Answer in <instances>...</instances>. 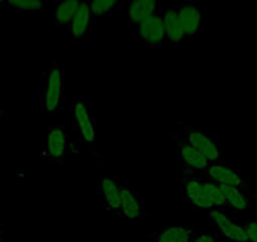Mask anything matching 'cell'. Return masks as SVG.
<instances>
[{
	"label": "cell",
	"instance_id": "6da1fadb",
	"mask_svg": "<svg viewBox=\"0 0 257 242\" xmlns=\"http://www.w3.org/2000/svg\"><path fill=\"white\" fill-rule=\"evenodd\" d=\"M44 85L39 92L41 108L49 117L56 116L64 108V78L63 67L53 63L47 71L42 73Z\"/></svg>",
	"mask_w": 257,
	"mask_h": 242
},
{
	"label": "cell",
	"instance_id": "7a4b0ae2",
	"mask_svg": "<svg viewBox=\"0 0 257 242\" xmlns=\"http://www.w3.org/2000/svg\"><path fill=\"white\" fill-rule=\"evenodd\" d=\"M180 138L198 150L211 164L226 163L224 148L206 130L183 124V137Z\"/></svg>",
	"mask_w": 257,
	"mask_h": 242
},
{
	"label": "cell",
	"instance_id": "3957f363",
	"mask_svg": "<svg viewBox=\"0 0 257 242\" xmlns=\"http://www.w3.org/2000/svg\"><path fill=\"white\" fill-rule=\"evenodd\" d=\"M72 112L82 144L95 147L97 144V116L90 110L87 101L81 97H72Z\"/></svg>",
	"mask_w": 257,
	"mask_h": 242
},
{
	"label": "cell",
	"instance_id": "277c9868",
	"mask_svg": "<svg viewBox=\"0 0 257 242\" xmlns=\"http://www.w3.org/2000/svg\"><path fill=\"white\" fill-rule=\"evenodd\" d=\"M201 177L207 178L212 180L218 186H229L239 189L248 197H252L251 186H249V179L244 177L243 173L236 167L228 163H222V164H211L207 169L201 172Z\"/></svg>",
	"mask_w": 257,
	"mask_h": 242
},
{
	"label": "cell",
	"instance_id": "5b68a950",
	"mask_svg": "<svg viewBox=\"0 0 257 242\" xmlns=\"http://www.w3.org/2000/svg\"><path fill=\"white\" fill-rule=\"evenodd\" d=\"M80 148L72 142L68 134L62 128L57 125H49L47 130V142L44 145V152L51 162L63 165L66 155L72 152V148Z\"/></svg>",
	"mask_w": 257,
	"mask_h": 242
},
{
	"label": "cell",
	"instance_id": "8992f818",
	"mask_svg": "<svg viewBox=\"0 0 257 242\" xmlns=\"http://www.w3.org/2000/svg\"><path fill=\"white\" fill-rule=\"evenodd\" d=\"M209 218L217 234L226 242H249L241 219H233L223 211L213 209L209 212Z\"/></svg>",
	"mask_w": 257,
	"mask_h": 242
},
{
	"label": "cell",
	"instance_id": "52a82bcc",
	"mask_svg": "<svg viewBox=\"0 0 257 242\" xmlns=\"http://www.w3.org/2000/svg\"><path fill=\"white\" fill-rule=\"evenodd\" d=\"M163 3L150 18L137 27V36L148 48H158L165 43V29L162 13Z\"/></svg>",
	"mask_w": 257,
	"mask_h": 242
},
{
	"label": "cell",
	"instance_id": "ba28073f",
	"mask_svg": "<svg viewBox=\"0 0 257 242\" xmlns=\"http://www.w3.org/2000/svg\"><path fill=\"white\" fill-rule=\"evenodd\" d=\"M180 180L184 186V197L185 201L197 211L211 212L213 211V207L211 206L204 196L203 188H202V182L199 175H193L192 173H188L183 170L180 173Z\"/></svg>",
	"mask_w": 257,
	"mask_h": 242
},
{
	"label": "cell",
	"instance_id": "9c48e42d",
	"mask_svg": "<svg viewBox=\"0 0 257 242\" xmlns=\"http://www.w3.org/2000/svg\"><path fill=\"white\" fill-rule=\"evenodd\" d=\"M177 9L178 21L184 32L185 39H192L199 33L202 28V7L201 4L194 2H185L180 6L175 7Z\"/></svg>",
	"mask_w": 257,
	"mask_h": 242
},
{
	"label": "cell",
	"instance_id": "30bf717a",
	"mask_svg": "<svg viewBox=\"0 0 257 242\" xmlns=\"http://www.w3.org/2000/svg\"><path fill=\"white\" fill-rule=\"evenodd\" d=\"M118 217L126 221H138L148 216L145 212L144 202L138 196L137 191L133 187L122 184V193H121V204Z\"/></svg>",
	"mask_w": 257,
	"mask_h": 242
},
{
	"label": "cell",
	"instance_id": "8fae6325",
	"mask_svg": "<svg viewBox=\"0 0 257 242\" xmlns=\"http://www.w3.org/2000/svg\"><path fill=\"white\" fill-rule=\"evenodd\" d=\"M170 138L173 139V142L177 144V155L178 159L182 160L185 164L187 169L190 173L193 172H203L204 169L211 165V163L201 154L197 149L192 147V145L188 144L185 140H183L179 135L172 134Z\"/></svg>",
	"mask_w": 257,
	"mask_h": 242
},
{
	"label": "cell",
	"instance_id": "7c38bea8",
	"mask_svg": "<svg viewBox=\"0 0 257 242\" xmlns=\"http://www.w3.org/2000/svg\"><path fill=\"white\" fill-rule=\"evenodd\" d=\"M98 189L102 194L103 206L107 211H110L113 216H117L120 211L121 193H122V184L121 179L117 177L101 178L98 180Z\"/></svg>",
	"mask_w": 257,
	"mask_h": 242
},
{
	"label": "cell",
	"instance_id": "4fadbf2b",
	"mask_svg": "<svg viewBox=\"0 0 257 242\" xmlns=\"http://www.w3.org/2000/svg\"><path fill=\"white\" fill-rule=\"evenodd\" d=\"M162 13L163 21H164L165 42L172 48H177V47L182 46L187 39H185L182 26H180L179 21H178L177 9L163 6Z\"/></svg>",
	"mask_w": 257,
	"mask_h": 242
},
{
	"label": "cell",
	"instance_id": "5bb4252c",
	"mask_svg": "<svg viewBox=\"0 0 257 242\" xmlns=\"http://www.w3.org/2000/svg\"><path fill=\"white\" fill-rule=\"evenodd\" d=\"M91 23H92V17H91L90 11V2L83 0V2H80V6H78L77 12H76L72 23H71L70 31H68V33L71 34V38L73 41L85 39L88 36Z\"/></svg>",
	"mask_w": 257,
	"mask_h": 242
},
{
	"label": "cell",
	"instance_id": "9a60e30c",
	"mask_svg": "<svg viewBox=\"0 0 257 242\" xmlns=\"http://www.w3.org/2000/svg\"><path fill=\"white\" fill-rule=\"evenodd\" d=\"M162 2L157 0H134L130 2L126 9L128 17V23L138 27L153 16L159 8Z\"/></svg>",
	"mask_w": 257,
	"mask_h": 242
},
{
	"label": "cell",
	"instance_id": "2e32d148",
	"mask_svg": "<svg viewBox=\"0 0 257 242\" xmlns=\"http://www.w3.org/2000/svg\"><path fill=\"white\" fill-rule=\"evenodd\" d=\"M193 233L190 227L167 226L148 234L147 238L153 242H190Z\"/></svg>",
	"mask_w": 257,
	"mask_h": 242
},
{
	"label": "cell",
	"instance_id": "e0dca14e",
	"mask_svg": "<svg viewBox=\"0 0 257 242\" xmlns=\"http://www.w3.org/2000/svg\"><path fill=\"white\" fill-rule=\"evenodd\" d=\"M80 2L78 0H64V2H57L54 6L53 18L56 24L61 26L66 33L70 31L71 23L73 21L76 12H77Z\"/></svg>",
	"mask_w": 257,
	"mask_h": 242
},
{
	"label": "cell",
	"instance_id": "ac0fdd59",
	"mask_svg": "<svg viewBox=\"0 0 257 242\" xmlns=\"http://www.w3.org/2000/svg\"><path fill=\"white\" fill-rule=\"evenodd\" d=\"M201 177V175H199ZM202 188H203L204 196H206L207 201L211 203L213 209H219V211H231V207L227 203L226 198H224L223 193H222L221 188L218 184H216L212 180L207 179V178L201 177Z\"/></svg>",
	"mask_w": 257,
	"mask_h": 242
},
{
	"label": "cell",
	"instance_id": "d6986e66",
	"mask_svg": "<svg viewBox=\"0 0 257 242\" xmlns=\"http://www.w3.org/2000/svg\"><path fill=\"white\" fill-rule=\"evenodd\" d=\"M227 203L231 207V211H248L251 209V203H249V197L243 193L239 189L229 186H219Z\"/></svg>",
	"mask_w": 257,
	"mask_h": 242
},
{
	"label": "cell",
	"instance_id": "ffe728a7",
	"mask_svg": "<svg viewBox=\"0 0 257 242\" xmlns=\"http://www.w3.org/2000/svg\"><path fill=\"white\" fill-rule=\"evenodd\" d=\"M47 3L43 0H8L7 8L18 11L24 14H41L46 9Z\"/></svg>",
	"mask_w": 257,
	"mask_h": 242
},
{
	"label": "cell",
	"instance_id": "44dd1931",
	"mask_svg": "<svg viewBox=\"0 0 257 242\" xmlns=\"http://www.w3.org/2000/svg\"><path fill=\"white\" fill-rule=\"evenodd\" d=\"M120 0H95L90 2V11L92 22L97 21L98 18H103L112 14L116 9L120 7Z\"/></svg>",
	"mask_w": 257,
	"mask_h": 242
},
{
	"label": "cell",
	"instance_id": "7402d4cb",
	"mask_svg": "<svg viewBox=\"0 0 257 242\" xmlns=\"http://www.w3.org/2000/svg\"><path fill=\"white\" fill-rule=\"evenodd\" d=\"M241 223L246 231L249 242H257V218L241 219Z\"/></svg>",
	"mask_w": 257,
	"mask_h": 242
},
{
	"label": "cell",
	"instance_id": "603a6c76",
	"mask_svg": "<svg viewBox=\"0 0 257 242\" xmlns=\"http://www.w3.org/2000/svg\"><path fill=\"white\" fill-rule=\"evenodd\" d=\"M190 242H217L211 234H196L193 233L192 241Z\"/></svg>",
	"mask_w": 257,
	"mask_h": 242
},
{
	"label": "cell",
	"instance_id": "cb8c5ba5",
	"mask_svg": "<svg viewBox=\"0 0 257 242\" xmlns=\"http://www.w3.org/2000/svg\"><path fill=\"white\" fill-rule=\"evenodd\" d=\"M7 112H8V108H7L6 106L0 105V124H2L3 118L7 116Z\"/></svg>",
	"mask_w": 257,
	"mask_h": 242
},
{
	"label": "cell",
	"instance_id": "d4e9b609",
	"mask_svg": "<svg viewBox=\"0 0 257 242\" xmlns=\"http://www.w3.org/2000/svg\"><path fill=\"white\" fill-rule=\"evenodd\" d=\"M0 242H7L6 234H4V228L0 226Z\"/></svg>",
	"mask_w": 257,
	"mask_h": 242
},
{
	"label": "cell",
	"instance_id": "484cf974",
	"mask_svg": "<svg viewBox=\"0 0 257 242\" xmlns=\"http://www.w3.org/2000/svg\"><path fill=\"white\" fill-rule=\"evenodd\" d=\"M147 242H153V241H152V239H149V238H148V241H147Z\"/></svg>",
	"mask_w": 257,
	"mask_h": 242
}]
</instances>
